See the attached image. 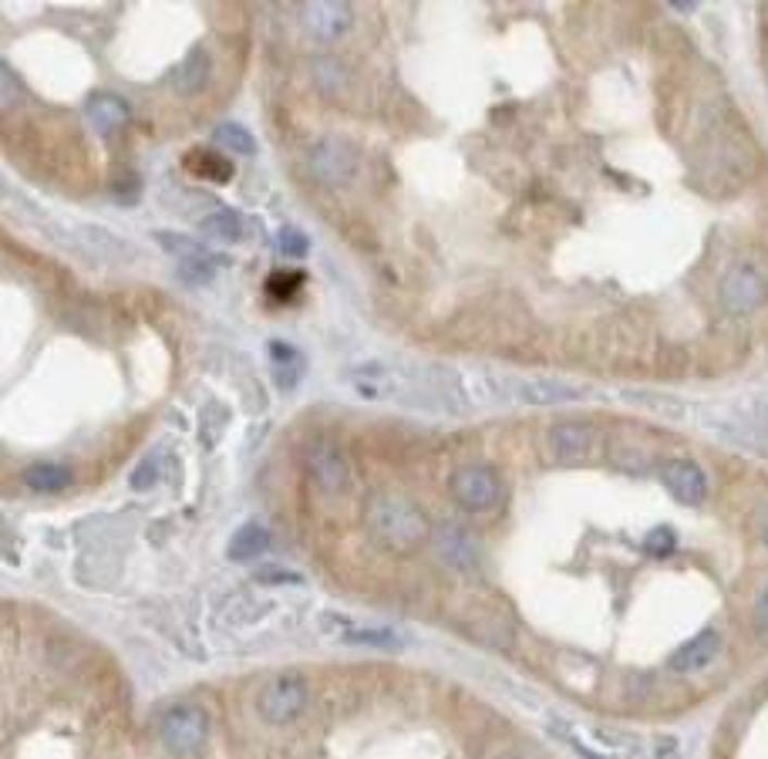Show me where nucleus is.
<instances>
[{"label":"nucleus","instance_id":"nucleus-15","mask_svg":"<svg viewBox=\"0 0 768 759\" xmlns=\"http://www.w3.org/2000/svg\"><path fill=\"white\" fill-rule=\"evenodd\" d=\"M85 115H88V125L98 135H112V132H119L128 122V106H125L122 98H115V95H98L88 106Z\"/></svg>","mask_w":768,"mask_h":759},{"label":"nucleus","instance_id":"nucleus-13","mask_svg":"<svg viewBox=\"0 0 768 759\" xmlns=\"http://www.w3.org/2000/svg\"><path fill=\"white\" fill-rule=\"evenodd\" d=\"M183 169L196 180L206 183H230L233 180V162L220 152V149H209V146H196L183 156Z\"/></svg>","mask_w":768,"mask_h":759},{"label":"nucleus","instance_id":"nucleus-7","mask_svg":"<svg viewBox=\"0 0 768 759\" xmlns=\"http://www.w3.org/2000/svg\"><path fill=\"white\" fill-rule=\"evenodd\" d=\"M300 21L310 38L334 41L347 30V24H351V8L340 4V0H313V4H304Z\"/></svg>","mask_w":768,"mask_h":759},{"label":"nucleus","instance_id":"nucleus-12","mask_svg":"<svg viewBox=\"0 0 768 759\" xmlns=\"http://www.w3.org/2000/svg\"><path fill=\"white\" fill-rule=\"evenodd\" d=\"M307 469H310L313 479H318V487L327 490V493H337V490L347 487V460L334 450V445H327V442L310 445Z\"/></svg>","mask_w":768,"mask_h":759},{"label":"nucleus","instance_id":"nucleus-6","mask_svg":"<svg viewBox=\"0 0 768 759\" xmlns=\"http://www.w3.org/2000/svg\"><path fill=\"white\" fill-rule=\"evenodd\" d=\"M593 445H597V429L590 423H556L549 429V453L563 466L586 463L593 456Z\"/></svg>","mask_w":768,"mask_h":759},{"label":"nucleus","instance_id":"nucleus-23","mask_svg":"<svg viewBox=\"0 0 768 759\" xmlns=\"http://www.w3.org/2000/svg\"><path fill=\"white\" fill-rule=\"evenodd\" d=\"M351 645H374V648H395L398 645V635L388 632V628H355L344 635Z\"/></svg>","mask_w":768,"mask_h":759},{"label":"nucleus","instance_id":"nucleus-10","mask_svg":"<svg viewBox=\"0 0 768 759\" xmlns=\"http://www.w3.org/2000/svg\"><path fill=\"white\" fill-rule=\"evenodd\" d=\"M435 550H438V558L448 564V567H456V571H475L479 564V550H475V540L469 530L456 527V524H442L435 530Z\"/></svg>","mask_w":768,"mask_h":759},{"label":"nucleus","instance_id":"nucleus-27","mask_svg":"<svg viewBox=\"0 0 768 759\" xmlns=\"http://www.w3.org/2000/svg\"><path fill=\"white\" fill-rule=\"evenodd\" d=\"M276 240H281V250H284L287 257H304V254L310 250V240H307L297 227H284Z\"/></svg>","mask_w":768,"mask_h":759},{"label":"nucleus","instance_id":"nucleus-9","mask_svg":"<svg viewBox=\"0 0 768 759\" xmlns=\"http://www.w3.org/2000/svg\"><path fill=\"white\" fill-rule=\"evenodd\" d=\"M765 297V284L752 267H735L721 281V301L731 315H748Z\"/></svg>","mask_w":768,"mask_h":759},{"label":"nucleus","instance_id":"nucleus-14","mask_svg":"<svg viewBox=\"0 0 768 759\" xmlns=\"http://www.w3.org/2000/svg\"><path fill=\"white\" fill-rule=\"evenodd\" d=\"M516 399L530 402V405H560V402H577L586 392L577 385H563V382H546V378H536V382H516Z\"/></svg>","mask_w":768,"mask_h":759},{"label":"nucleus","instance_id":"nucleus-18","mask_svg":"<svg viewBox=\"0 0 768 759\" xmlns=\"http://www.w3.org/2000/svg\"><path fill=\"white\" fill-rule=\"evenodd\" d=\"M24 482L38 493H58V490L67 487V482H72V473H67L64 466H58V463H34L24 473Z\"/></svg>","mask_w":768,"mask_h":759},{"label":"nucleus","instance_id":"nucleus-24","mask_svg":"<svg viewBox=\"0 0 768 759\" xmlns=\"http://www.w3.org/2000/svg\"><path fill=\"white\" fill-rule=\"evenodd\" d=\"M179 273H183L189 284H209V281H213V273H216V264L206 260V254H202V257L183 260V264H179Z\"/></svg>","mask_w":768,"mask_h":759},{"label":"nucleus","instance_id":"nucleus-29","mask_svg":"<svg viewBox=\"0 0 768 759\" xmlns=\"http://www.w3.org/2000/svg\"><path fill=\"white\" fill-rule=\"evenodd\" d=\"M152 469H156V463H152V460H149V463H143V469H138V473L132 476L135 490H146V487H149V476H152Z\"/></svg>","mask_w":768,"mask_h":759},{"label":"nucleus","instance_id":"nucleus-4","mask_svg":"<svg viewBox=\"0 0 768 759\" xmlns=\"http://www.w3.org/2000/svg\"><path fill=\"white\" fill-rule=\"evenodd\" d=\"M304 706H307V688L297 675H276L260 693V715L273 722V726H284V722L297 719Z\"/></svg>","mask_w":768,"mask_h":759},{"label":"nucleus","instance_id":"nucleus-11","mask_svg":"<svg viewBox=\"0 0 768 759\" xmlns=\"http://www.w3.org/2000/svg\"><path fill=\"white\" fill-rule=\"evenodd\" d=\"M721 651V635L718 632H702V635H694L691 641H684L674 654H671V672L678 675H691V672H702L715 662V654Z\"/></svg>","mask_w":768,"mask_h":759},{"label":"nucleus","instance_id":"nucleus-3","mask_svg":"<svg viewBox=\"0 0 768 759\" xmlns=\"http://www.w3.org/2000/svg\"><path fill=\"white\" fill-rule=\"evenodd\" d=\"M206 733H209V719L199 706H172L159 722V736L172 752L199 749Z\"/></svg>","mask_w":768,"mask_h":759},{"label":"nucleus","instance_id":"nucleus-28","mask_svg":"<svg viewBox=\"0 0 768 759\" xmlns=\"http://www.w3.org/2000/svg\"><path fill=\"white\" fill-rule=\"evenodd\" d=\"M755 625H758V628H768V584H765V591H761L758 601H755Z\"/></svg>","mask_w":768,"mask_h":759},{"label":"nucleus","instance_id":"nucleus-8","mask_svg":"<svg viewBox=\"0 0 768 759\" xmlns=\"http://www.w3.org/2000/svg\"><path fill=\"white\" fill-rule=\"evenodd\" d=\"M660 479H665L668 493L678 503H684V506H697V503L705 500V493H708V479H705L702 466L691 463V460L668 463L665 469H660Z\"/></svg>","mask_w":768,"mask_h":759},{"label":"nucleus","instance_id":"nucleus-21","mask_svg":"<svg viewBox=\"0 0 768 759\" xmlns=\"http://www.w3.org/2000/svg\"><path fill=\"white\" fill-rule=\"evenodd\" d=\"M202 233L209 240H216V244H236V240H239V217L230 213V210H220L213 217H206Z\"/></svg>","mask_w":768,"mask_h":759},{"label":"nucleus","instance_id":"nucleus-17","mask_svg":"<svg viewBox=\"0 0 768 759\" xmlns=\"http://www.w3.org/2000/svg\"><path fill=\"white\" fill-rule=\"evenodd\" d=\"M270 365H273L276 382H281L284 389H294V385H297V378H300V371H304V358H300V352L287 348V344H281V341H273V344H270Z\"/></svg>","mask_w":768,"mask_h":759},{"label":"nucleus","instance_id":"nucleus-20","mask_svg":"<svg viewBox=\"0 0 768 759\" xmlns=\"http://www.w3.org/2000/svg\"><path fill=\"white\" fill-rule=\"evenodd\" d=\"M213 143H220L223 149H230V152H236V156H253V152H257L253 135L243 128V125H236V122H223V125L216 128V135H213Z\"/></svg>","mask_w":768,"mask_h":759},{"label":"nucleus","instance_id":"nucleus-31","mask_svg":"<svg viewBox=\"0 0 768 759\" xmlns=\"http://www.w3.org/2000/svg\"><path fill=\"white\" fill-rule=\"evenodd\" d=\"M758 534H761V540H765V547H768V510L758 516Z\"/></svg>","mask_w":768,"mask_h":759},{"label":"nucleus","instance_id":"nucleus-30","mask_svg":"<svg viewBox=\"0 0 768 759\" xmlns=\"http://www.w3.org/2000/svg\"><path fill=\"white\" fill-rule=\"evenodd\" d=\"M260 580H297V577L287 571H267V574H260Z\"/></svg>","mask_w":768,"mask_h":759},{"label":"nucleus","instance_id":"nucleus-25","mask_svg":"<svg viewBox=\"0 0 768 759\" xmlns=\"http://www.w3.org/2000/svg\"><path fill=\"white\" fill-rule=\"evenodd\" d=\"M162 247H169V254H176V257H183V260H193V257H202V247L196 244V240H189V236H176V233H159L156 236Z\"/></svg>","mask_w":768,"mask_h":759},{"label":"nucleus","instance_id":"nucleus-26","mask_svg":"<svg viewBox=\"0 0 768 759\" xmlns=\"http://www.w3.org/2000/svg\"><path fill=\"white\" fill-rule=\"evenodd\" d=\"M674 530H668V527H657V530H651L647 534V540H644V547H647V554H657V558H668L671 550H674Z\"/></svg>","mask_w":768,"mask_h":759},{"label":"nucleus","instance_id":"nucleus-22","mask_svg":"<svg viewBox=\"0 0 768 759\" xmlns=\"http://www.w3.org/2000/svg\"><path fill=\"white\" fill-rule=\"evenodd\" d=\"M300 287H304V273L300 270H276L273 278L267 281V294L273 301H281V304H287Z\"/></svg>","mask_w":768,"mask_h":759},{"label":"nucleus","instance_id":"nucleus-2","mask_svg":"<svg viewBox=\"0 0 768 759\" xmlns=\"http://www.w3.org/2000/svg\"><path fill=\"white\" fill-rule=\"evenodd\" d=\"M448 490H451V500H456L462 510L469 513H485L493 510L503 497V482H499V473L488 469V466H459L448 479Z\"/></svg>","mask_w":768,"mask_h":759},{"label":"nucleus","instance_id":"nucleus-19","mask_svg":"<svg viewBox=\"0 0 768 759\" xmlns=\"http://www.w3.org/2000/svg\"><path fill=\"white\" fill-rule=\"evenodd\" d=\"M209 78V54L206 48H193L186 54V61L179 64V72H176V85L179 91H199Z\"/></svg>","mask_w":768,"mask_h":759},{"label":"nucleus","instance_id":"nucleus-1","mask_svg":"<svg viewBox=\"0 0 768 759\" xmlns=\"http://www.w3.org/2000/svg\"><path fill=\"white\" fill-rule=\"evenodd\" d=\"M368 527L381 543L395 550H411L429 537L425 513L398 493H381L368 506Z\"/></svg>","mask_w":768,"mask_h":759},{"label":"nucleus","instance_id":"nucleus-16","mask_svg":"<svg viewBox=\"0 0 768 759\" xmlns=\"http://www.w3.org/2000/svg\"><path fill=\"white\" fill-rule=\"evenodd\" d=\"M270 547V534L260 527V524H247V527H239L230 540V558L233 561H253L260 558L263 550Z\"/></svg>","mask_w":768,"mask_h":759},{"label":"nucleus","instance_id":"nucleus-5","mask_svg":"<svg viewBox=\"0 0 768 759\" xmlns=\"http://www.w3.org/2000/svg\"><path fill=\"white\" fill-rule=\"evenodd\" d=\"M310 172L327 186H344L358 172V152L344 139H324L310 149Z\"/></svg>","mask_w":768,"mask_h":759}]
</instances>
